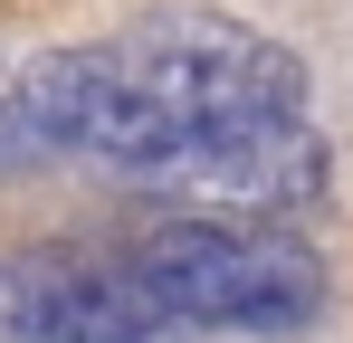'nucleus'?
<instances>
[{"label": "nucleus", "mask_w": 353, "mask_h": 343, "mask_svg": "<svg viewBox=\"0 0 353 343\" xmlns=\"http://www.w3.org/2000/svg\"><path fill=\"white\" fill-rule=\"evenodd\" d=\"M124 67V86L143 96V114L163 124V163H181L191 143L220 134H258V124H305V57L258 39L248 19L220 10H163L143 29L105 39ZM153 163V172H163ZM143 172V181H153Z\"/></svg>", "instance_id": "f03ea898"}, {"label": "nucleus", "mask_w": 353, "mask_h": 343, "mask_svg": "<svg viewBox=\"0 0 353 343\" xmlns=\"http://www.w3.org/2000/svg\"><path fill=\"white\" fill-rule=\"evenodd\" d=\"M134 277L153 286V305L172 324H201V334H258L287 343L315 334L334 315V267L305 229L277 220H230V210H181V220H153L134 248Z\"/></svg>", "instance_id": "f257e3e1"}, {"label": "nucleus", "mask_w": 353, "mask_h": 343, "mask_svg": "<svg viewBox=\"0 0 353 343\" xmlns=\"http://www.w3.org/2000/svg\"><path fill=\"white\" fill-rule=\"evenodd\" d=\"M325 143L305 124H258V134H220V143H191L181 163L153 172V191H191V200H220L230 220H277V210H305L325 200Z\"/></svg>", "instance_id": "20e7f679"}, {"label": "nucleus", "mask_w": 353, "mask_h": 343, "mask_svg": "<svg viewBox=\"0 0 353 343\" xmlns=\"http://www.w3.org/2000/svg\"><path fill=\"white\" fill-rule=\"evenodd\" d=\"M0 334L10 343H163L172 315L134 277L124 248H10L0 258Z\"/></svg>", "instance_id": "7ed1b4c3"}]
</instances>
